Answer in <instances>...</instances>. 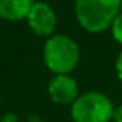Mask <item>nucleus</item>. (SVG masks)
Returning a JSON list of instances; mask_svg holds the SVG:
<instances>
[{
	"mask_svg": "<svg viewBox=\"0 0 122 122\" xmlns=\"http://www.w3.org/2000/svg\"><path fill=\"white\" fill-rule=\"evenodd\" d=\"M121 6L122 0H74L76 20L86 33H104L121 12Z\"/></svg>",
	"mask_w": 122,
	"mask_h": 122,
	"instance_id": "1",
	"label": "nucleus"
},
{
	"mask_svg": "<svg viewBox=\"0 0 122 122\" xmlns=\"http://www.w3.org/2000/svg\"><path fill=\"white\" fill-rule=\"evenodd\" d=\"M81 60V48L66 34H53L43 45V62L51 73L70 74Z\"/></svg>",
	"mask_w": 122,
	"mask_h": 122,
	"instance_id": "2",
	"label": "nucleus"
},
{
	"mask_svg": "<svg viewBox=\"0 0 122 122\" xmlns=\"http://www.w3.org/2000/svg\"><path fill=\"white\" fill-rule=\"evenodd\" d=\"M114 105L107 94L101 91H86L71 105V119L74 122H110Z\"/></svg>",
	"mask_w": 122,
	"mask_h": 122,
	"instance_id": "3",
	"label": "nucleus"
},
{
	"mask_svg": "<svg viewBox=\"0 0 122 122\" xmlns=\"http://www.w3.org/2000/svg\"><path fill=\"white\" fill-rule=\"evenodd\" d=\"M26 22L34 34L42 37H51L57 26V15L48 3L34 2L28 12Z\"/></svg>",
	"mask_w": 122,
	"mask_h": 122,
	"instance_id": "4",
	"label": "nucleus"
},
{
	"mask_svg": "<svg viewBox=\"0 0 122 122\" xmlns=\"http://www.w3.org/2000/svg\"><path fill=\"white\" fill-rule=\"evenodd\" d=\"M48 94L54 104L73 105L79 97V85L70 74H56L48 83Z\"/></svg>",
	"mask_w": 122,
	"mask_h": 122,
	"instance_id": "5",
	"label": "nucleus"
},
{
	"mask_svg": "<svg viewBox=\"0 0 122 122\" xmlns=\"http://www.w3.org/2000/svg\"><path fill=\"white\" fill-rule=\"evenodd\" d=\"M33 3L31 0H0V19L9 22L23 20L28 17Z\"/></svg>",
	"mask_w": 122,
	"mask_h": 122,
	"instance_id": "6",
	"label": "nucleus"
},
{
	"mask_svg": "<svg viewBox=\"0 0 122 122\" xmlns=\"http://www.w3.org/2000/svg\"><path fill=\"white\" fill-rule=\"evenodd\" d=\"M110 30H111V36H113V39L116 40L119 45H122V11L114 17Z\"/></svg>",
	"mask_w": 122,
	"mask_h": 122,
	"instance_id": "7",
	"label": "nucleus"
},
{
	"mask_svg": "<svg viewBox=\"0 0 122 122\" xmlns=\"http://www.w3.org/2000/svg\"><path fill=\"white\" fill-rule=\"evenodd\" d=\"M114 68H116V74L117 79L122 82V51L119 53V56L116 57V63H114Z\"/></svg>",
	"mask_w": 122,
	"mask_h": 122,
	"instance_id": "8",
	"label": "nucleus"
},
{
	"mask_svg": "<svg viewBox=\"0 0 122 122\" xmlns=\"http://www.w3.org/2000/svg\"><path fill=\"white\" fill-rule=\"evenodd\" d=\"M114 122H122V104L119 107H114V111H113V119Z\"/></svg>",
	"mask_w": 122,
	"mask_h": 122,
	"instance_id": "9",
	"label": "nucleus"
},
{
	"mask_svg": "<svg viewBox=\"0 0 122 122\" xmlns=\"http://www.w3.org/2000/svg\"><path fill=\"white\" fill-rule=\"evenodd\" d=\"M31 2H37V0H31Z\"/></svg>",
	"mask_w": 122,
	"mask_h": 122,
	"instance_id": "10",
	"label": "nucleus"
}]
</instances>
